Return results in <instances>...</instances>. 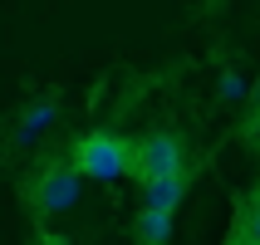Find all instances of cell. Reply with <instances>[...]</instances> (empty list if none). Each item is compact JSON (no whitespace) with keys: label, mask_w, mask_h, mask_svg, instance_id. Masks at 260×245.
<instances>
[{"label":"cell","mask_w":260,"mask_h":245,"mask_svg":"<svg viewBox=\"0 0 260 245\" xmlns=\"http://www.w3.org/2000/svg\"><path fill=\"white\" fill-rule=\"evenodd\" d=\"M138 235H143V245H167L172 240V216L143 211V216H138Z\"/></svg>","instance_id":"obj_5"},{"label":"cell","mask_w":260,"mask_h":245,"mask_svg":"<svg viewBox=\"0 0 260 245\" xmlns=\"http://www.w3.org/2000/svg\"><path fill=\"white\" fill-rule=\"evenodd\" d=\"M241 235H250V240L260 245V196L250 201V216H246V231H241Z\"/></svg>","instance_id":"obj_8"},{"label":"cell","mask_w":260,"mask_h":245,"mask_svg":"<svg viewBox=\"0 0 260 245\" xmlns=\"http://www.w3.org/2000/svg\"><path fill=\"white\" fill-rule=\"evenodd\" d=\"M79 177H88V182H118V177L133 167V147L123 143V137H108V132H99V137H84V143L74 147V162H69Z\"/></svg>","instance_id":"obj_1"},{"label":"cell","mask_w":260,"mask_h":245,"mask_svg":"<svg viewBox=\"0 0 260 245\" xmlns=\"http://www.w3.org/2000/svg\"><path fill=\"white\" fill-rule=\"evenodd\" d=\"M221 98H246V79L241 74H221Z\"/></svg>","instance_id":"obj_7"},{"label":"cell","mask_w":260,"mask_h":245,"mask_svg":"<svg viewBox=\"0 0 260 245\" xmlns=\"http://www.w3.org/2000/svg\"><path fill=\"white\" fill-rule=\"evenodd\" d=\"M250 98H255V113H260V84H255V93H250Z\"/></svg>","instance_id":"obj_10"},{"label":"cell","mask_w":260,"mask_h":245,"mask_svg":"<svg viewBox=\"0 0 260 245\" xmlns=\"http://www.w3.org/2000/svg\"><path fill=\"white\" fill-rule=\"evenodd\" d=\"M44 245H64V240H44Z\"/></svg>","instance_id":"obj_11"},{"label":"cell","mask_w":260,"mask_h":245,"mask_svg":"<svg viewBox=\"0 0 260 245\" xmlns=\"http://www.w3.org/2000/svg\"><path fill=\"white\" fill-rule=\"evenodd\" d=\"M54 113H59V108H54L49 98H44V103H35V108L25 113V123H20V143H35V132H44V128H49V123H54Z\"/></svg>","instance_id":"obj_6"},{"label":"cell","mask_w":260,"mask_h":245,"mask_svg":"<svg viewBox=\"0 0 260 245\" xmlns=\"http://www.w3.org/2000/svg\"><path fill=\"white\" fill-rule=\"evenodd\" d=\"M231 245H255V240H250V235H236V240Z\"/></svg>","instance_id":"obj_9"},{"label":"cell","mask_w":260,"mask_h":245,"mask_svg":"<svg viewBox=\"0 0 260 245\" xmlns=\"http://www.w3.org/2000/svg\"><path fill=\"white\" fill-rule=\"evenodd\" d=\"M182 177H152L143 182V211H162V216H172L177 206H182Z\"/></svg>","instance_id":"obj_4"},{"label":"cell","mask_w":260,"mask_h":245,"mask_svg":"<svg viewBox=\"0 0 260 245\" xmlns=\"http://www.w3.org/2000/svg\"><path fill=\"white\" fill-rule=\"evenodd\" d=\"M133 167L143 172V182H152V177H182V147H177V137H167V132L147 137L133 152Z\"/></svg>","instance_id":"obj_2"},{"label":"cell","mask_w":260,"mask_h":245,"mask_svg":"<svg viewBox=\"0 0 260 245\" xmlns=\"http://www.w3.org/2000/svg\"><path fill=\"white\" fill-rule=\"evenodd\" d=\"M79 196H84V177L74 172L69 162H59V167H49L40 177V206L44 211H69V206H79Z\"/></svg>","instance_id":"obj_3"}]
</instances>
